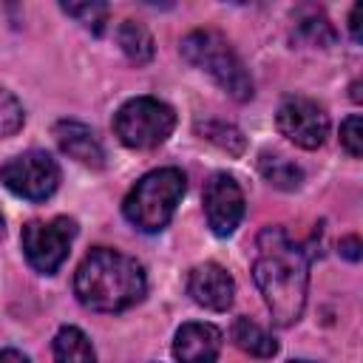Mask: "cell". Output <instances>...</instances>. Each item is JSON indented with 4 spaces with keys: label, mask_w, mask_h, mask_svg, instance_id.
<instances>
[{
    "label": "cell",
    "mask_w": 363,
    "mask_h": 363,
    "mask_svg": "<svg viewBox=\"0 0 363 363\" xmlns=\"http://www.w3.org/2000/svg\"><path fill=\"white\" fill-rule=\"evenodd\" d=\"M54 363H96V352L79 326H60L54 337Z\"/></svg>",
    "instance_id": "17"
},
{
    "label": "cell",
    "mask_w": 363,
    "mask_h": 363,
    "mask_svg": "<svg viewBox=\"0 0 363 363\" xmlns=\"http://www.w3.org/2000/svg\"><path fill=\"white\" fill-rule=\"evenodd\" d=\"M244 190L230 173H213L204 184V216L216 235H233L244 218Z\"/></svg>",
    "instance_id": "9"
},
{
    "label": "cell",
    "mask_w": 363,
    "mask_h": 363,
    "mask_svg": "<svg viewBox=\"0 0 363 363\" xmlns=\"http://www.w3.org/2000/svg\"><path fill=\"white\" fill-rule=\"evenodd\" d=\"M0 230H3V213H0Z\"/></svg>",
    "instance_id": "26"
},
{
    "label": "cell",
    "mask_w": 363,
    "mask_h": 363,
    "mask_svg": "<svg viewBox=\"0 0 363 363\" xmlns=\"http://www.w3.org/2000/svg\"><path fill=\"white\" fill-rule=\"evenodd\" d=\"M275 128L292 145H298L303 150H315L329 136V116H326L323 105H318L309 96H286L278 105Z\"/></svg>",
    "instance_id": "8"
},
{
    "label": "cell",
    "mask_w": 363,
    "mask_h": 363,
    "mask_svg": "<svg viewBox=\"0 0 363 363\" xmlns=\"http://www.w3.org/2000/svg\"><path fill=\"white\" fill-rule=\"evenodd\" d=\"M0 363H28V357L17 349H0Z\"/></svg>",
    "instance_id": "24"
},
{
    "label": "cell",
    "mask_w": 363,
    "mask_h": 363,
    "mask_svg": "<svg viewBox=\"0 0 363 363\" xmlns=\"http://www.w3.org/2000/svg\"><path fill=\"white\" fill-rule=\"evenodd\" d=\"M196 133H199L201 139L218 145V147L227 150L230 156H241L244 147H247L244 133H241L235 125L224 122V119H196Z\"/></svg>",
    "instance_id": "18"
},
{
    "label": "cell",
    "mask_w": 363,
    "mask_h": 363,
    "mask_svg": "<svg viewBox=\"0 0 363 363\" xmlns=\"http://www.w3.org/2000/svg\"><path fill=\"white\" fill-rule=\"evenodd\" d=\"M360 14H363V6L354 3L352 11H349V31H352V40H354V43L363 40V31H360Z\"/></svg>",
    "instance_id": "23"
},
{
    "label": "cell",
    "mask_w": 363,
    "mask_h": 363,
    "mask_svg": "<svg viewBox=\"0 0 363 363\" xmlns=\"http://www.w3.org/2000/svg\"><path fill=\"white\" fill-rule=\"evenodd\" d=\"M182 57L204 71L224 94H230L235 102H247L255 94L252 77L247 71V65L241 62V57L235 54V48L230 45V40L216 31V28H196L182 40Z\"/></svg>",
    "instance_id": "3"
},
{
    "label": "cell",
    "mask_w": 363,
    "mask_h": 363,
    "mask_svg": "<svg viewBox=\"0 0 363 363\" xmlns=\"http://www.w3.org/2000/svg\"><path fill=\"white\" fill-rule=\"evenodd\" d=\"M176 128V111L156 96H133L113 113V133L130 150H153Z\"/></svg>",
    "instance_id": "5"
},
{
    "label": "cell",
    "mask_w": 363,
    "mask_h": 363,
    "mask_svg": "<svg viewBox=\"0 0 363 363\" xmlns=\"http://www.w3.org/2000/svg\"><path fill=\"white\" fill-rule=\"evenodd\" d=\"M340 255L349 258V261H360V238L357 235H349L340 241Z\"/></svg>",
    "instance_id": "22"
},
{
    "label": "cell",
    "mask_w": 363,
    "mask_h": 363,
    "mask_svg": "<svg viewBox=\"0 0 363 363\" xmlns=\"http://www.w3.org/2000/svg\"><path fill=\"white\" fill-rule=\"evenodd\" d=\"M295 37L303 40L306 45H315V48H329L337 40L329 17L320 9H312V6L295 11Z\"/></svg>",
    "instance_id": "14"
},
{
    "label": "cell",
    "mask_w": 363,
    "mask_h": 363,
    "mask_svg": "<svg viewBox=\"0 0 363 363\" xmlns=\"http://www.w3.org/2000/svg\"><path fill=\"white\" fill-rule=\"evenodd\" d=\"M252 278L278 326L301 320L309 292V258L284 227H264L258 233Z\"/></svg>",
    "instance_id": "1"
},
{
    "label": "cell",
    "mask_w": 363,
    "mask_h": 363,
    "mask_svg": "<svg viewBox=\"0 0 363 363\" xmlns=\"http://www.w3.org/2000/svg\"><path fill=\"white\" fill-rule=\"evenodd\" d=\"M230 340L241 349V352H247L250 357H275L278 354V340L264 329V326H258L255 320H250V318H235L233 320V326H230Z\"/></svg>",
    "instance_id": "13"
},
{
    "label": "cell",
    "mask_w": 363,
    "mask_h": 363,
    "mask_svg": "<svg viewBox=\"0 0 363 363\" xmlns=\"http://www.w3.org/2000/svg\"><path fill=\"white\" fill-rule=\"evenodd\" d=\"M23 122H26V113H23L20 99L11 91L0 88V139L14 136L23 128Z\"/></svg>",
    "instance_id": "20"
},
{
    "label": "cell",
    "mask_w": 363,
    "mask_h": 363,
    "mask_svg": "<svg viewBox=\"0 0 363 363\" xmlns=\"http://www.w3.org/2000/svg\"><path fill=\"white\" fill-rule=\"evenodd\" d=\"M184 190L187 179L179 167L150 170L130 187L122 201V213L139 233H162L170 224Z\"/></svg>",
    "instance_id": "4"
},
{
    "label": "cell",
    "mask_w": 363,
    "mask_h": 363,
    "mask_svg": "<svg viewBox=\"0 0 363 363\" xmlns=\"http://www.w3.org/2000/svg\"><path fill=\"white\" fill-rule=\"evenodd\" d=\"M224 335L213 323L187 320L176 329L173 337V354L179 363H216L221 352Z\"/></svg>",
    "instance_id": "11"
},
{
    "label": "cell",
    "mask_w": 363,
    "mask_h": 363,
    "mask_svg": "<svg viewBox=\"0 0 363 363\" xmlns=\"http://www.w3.org/2000/svg\"><path fill=\"white\" fill-rule=\"evenodd\" d=\"M289 363H315V360H289Z\"/></svg>",
    "instance_id": "25"
},
{
    "label": "cell",
    "mask_w": 363,
    "mask_h": 363,
    "mask_svg": "<svg viewBox=\"0 0 363 363\" xmlns=\"http://www.w3.org/2000/svg\"><path fill=\"white\" fill-rule=\"evenodd\" d=\"M145 292L147 278L142 264L111 247H94L74 272V295L91 312H125L136 306Z\"/></svg>",
    "instance_id": "2"
},
{
    "label": "cell",
    "mask_w": 363,
    "mask_h": 363,
    "mask_svg": "<svg viewBox=\"0 0 363 363\" xmlns=\"http://www.w3.org/2000/svg\"><path fill=\"white\" fill-rule=\"evenodd\" d=\"M340 145L352 159L363 156V122H360V113H352V116H346L340 122Z\"/></svg>",
    "instance_id": "21"
},
{
    "label": "cell",
    "mask_w": 363,
    "mask_h": 363,
    "mask_svg": "<svg viewBox=\"0 0 363 363\" xmlns=\"http://www.w3.org/2000/svg\"><path fill=\"white\" fill-rule=\"evenodd\" d=\"M54 139L60 145V150L65 156H71L74 162L91 167V170H102L105 167V147L96 139V133L77 119H60L54 125Z\"/></svg>",
    "instance_id": "12"
},
{
    "label": "cell",
    "mask_w": 363,
    "mask_h": 363,
    "mask_svg": "<svg viewBox=\"0 0 363 363\" xmlns=\"http://www.w3.org/2000/svg\"><path fill=\"white\" fill-rule=\"evenodd\" d=\"M74 238H77V221L68 216H57L51 221H28L20 233L26 261L43 275H54L62 267Z\"/></svg>",
    "instance_id": "6"
},
{
    "label": "cell",
    "mask_w": 363,
    "mask_h": 363,
    "mask_svg": "<svg viewBox=\"0 0 363 363\" xmlns=\"http://www.w3.org/2000/svg\"><path fill=\"white\" fill-rule=\"evenodd\" d=\"M187 295L210 312H227L233 306V298H235V281L221 264L204 261V264L190 269Z\"/></svg>",
    "instance_id": "10"
},
{
    "label": "cell",
    "mask_w": 363,
    "mask_h": 363,
    "mask_svg": "<svg viewBox=\"0 0 363 363\" xmlns=\"http://www.w3.org/2000/svg\"><path fill=\"white\" fill-rule=\"evenodd\" d=\"M68 17H74L82 28L94 31V34H102L105 31V23H108V3H62L60 6Z\"/></svg>",
    "instance_id": "19"
},
{
    "label": "cell",
    "mask_w": 363,
    "mask_h": 363,
    "mask_svg": "<svg viewBox=\"0 0 363 363\" xmlns=\"http://www.w3.org/2000/svg\"><path fill=\"white\" fill-rule=\"evenodd\" d=\"M0 184L26 201H45L60 187V164L45 150H26L0 167Z\"/></svg>",
    "instance_id": "7"
},
{
    "label": "cell",
    "mask_w": 363,
    "mask_h": 363,
    "mask_svg": "<svg viewBox=\"0 0 363 363\" xmlns=\"http://www.w3.org/2000/svg\"><path fill=\"white\" fill-rule=\"evenodd\" d=\"M116 43H119L122 54L133 65H147L153 60V54H156L150 31L142 23H136V20H122V26L116 28Z\"/></svg>",
    "instance_id": "16"
},
{
    "label": "cell",
    "mask_w": 363,
    "mask_h": 363,
    "mask_svg": "<svg viewBox=\"0 0 363 363\" xmlns=\"http://www.w3.org/2000/svg\"><path fill=\"white\" fill-rule=\"evenodd\" d=\"M258 173L264 176V182H269L272 187L286 190V193L289 190H298L303 184V170L292 159H286L281 153L261 150V156H258Z\"/></svg>",
    "instance_id": "15"
}]
</instances>
